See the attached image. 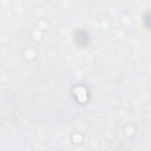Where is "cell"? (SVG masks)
Wrapping results in <instances>:
<instances>
[{"instance_id":"obj_1","label":"cell","mask_w":151,"mask_h":151,"mask_svg":"<svg viewBox=\"0 0 151 151\" xmlns=\"http://www.w3.org/2000/svg\"><path fill=\"white\" fill-rule=\"evenodd\" d=\"M74 42L78 47H85L89 42V35L84 29H77L74 33Z\"/></svg>"},{"instance_id":"obj_2","label":"cell","mask_w":151,"mask_h":151,"mask_svg":"<svg viewBox=\"0 0 151 151\" xmlns=\"http://www.w3.org/2000/svg\"><path fill=\"white\" fill-rule=\"evenodd\" d=\"M143 24L145 26V27L146 29H150V13L149 12H146V14L143 15Z\"/></svg>"}]
</instances>
